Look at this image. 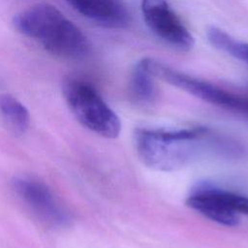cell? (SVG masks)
Masks as SVG:
<instances>
[{
    "instance_id": "8992f818",
    "label": "cell",
    "mask_w": 248,
    "mask_h": 248,
    "mask_svg": "<svg viewBox=\"0 0 248 248\" xmlns=\"http://www.w3.org/2000/svg\"><path fill=\"white\" fill-rule=\"evenodd\" d=\"M12 185L19 199L43 222L50 226H63L68 221L67 213L43 183L27 177H16Z\"/></svg>"
},
{
    "instance_id": "5b68a950",
    "label": "cell",
    "mask_w": 248,
    "mask_h": 248,
    "mask_svg": "<svg viewBox=\"0 0 248 248\" xmlns=\"http://www.w3.org/2000/svg\"><path fill=\"white\" fill-rule=\"evenodd\" d=\"M141 13L149 30L179 50H190L195 44L191 32L167 0H142Z\"/></svg>"
},
{
    "instance_id": "3957f363",
    "label": "cell",
    "mask_w": 248,
    "mask_h": 248,
    "mask_svg": "<svg viewBox=\"0 0 248 248\" xmlns=\"http://www.w3.org/2000/svg\"><path fill=\"white\" fill-rule=\"evenodd\" d=\"M63 95L69 108L81 125L107 139L119 136V117L91 84L79 79H70L64 83Z\"/></svg>"
},
{
    "instance_id": "8fae6325",
    "label": "cell",
    "mask_w": 248,
    "mask_h": 248,
    "mask_svg": "<svg viewBox=\"0 0 248 248\" xmlns=\"http://www.w3.org/2000/svg\"><path fill=\"white\" fill-rule=\"evenodd\" d=\"M130 88L133 97L141 104L151 103L156 95L153 76L144 66L142 60L139 61L132 73Z\"/></svg>"
},
{
    "instance_id": "9c48e42d",
    "label": "cell",
    "mask_w": 248,
    "mask_h": 248,
    "mask_svg": "<svg viewBox=\"0 0 248 248\" xmlns=\"http://www.w3.org/2000/svg\"><path fill=\"white\" fill-rule=\"evenodd\" d=\"M0 113L14 133H25L30 121L29 112L16 98L10 94L0 95Z\"/></svg>"
},
{
    "instance_id": "277c9868",
    "label": "cell",
    "mask_w": 248,
    "mask_h": 248,
    "mask_svg": "<svg viewBox=\"0 0 248 248\" xmlns=\"http://www.w3.org/2000/svg\"><path fill=\"white\" fill-rule=\"evenodd\" d=\"M153 77L212 105L248 116V99L229 92L205 80L178 72L153 58L141 59Z\"/></svg>"
},
{
    "instance_id": "7c38bea8",
    "label": "cell",
    "mask_w": 248,
    "mask_h": 248,
    "mask_svg": "<svg viewBox=\"0 0 248 248\" xmlns=\"http://www.w3.org/2000/svg\"><path fill=\"white\" fill-rule=\"evenodd\" d=\"M210 189L215 197L230 210L235 214H244L248 216V198L242 195L211 187Z\"/></svg>"
},
{
    "instance_id": "6da1fadb",
    "label": "cell",
    "mask_w": 248,
    "mask_h": 248,
    "mask_svg": "<svg viewBox=\"0 0 248 248\" xmlns=\"http://www.w3.org/2000/svg\"><path fill=\"white\" fill-rule=\"evenodd\" d=\"M135 145L140 161L160 171L180 170L207 155L237 151L230 140L204 127L170 131L137 129Z\"/></svg>"
},
{
    "instance_id": "52a82bcc",
    "label": "cell",
    "mask_w": 248,
    "mask_h": 248,
    "mask_svg": "<svg viewBox=\"0 0 248 248\" xmlns=\"http://www.w3.org/2000/svg\"><path fill=\"white\" fill-rule=\"evenodd\" d=\"M81 16L109 28H124L130 14L120 0H66Z\"/></svg>"
},
{
    "instance_id": "7a4b0ae2",
    "label": "cell",
    "mask_w": 248,
    "mask_h": 248,
    "mask_svg": "<svg viewBox=\"0 0 248 248\" xmlns=\"http://www.w3.org/2000/svg\"><path fill=\"white\" fill-rule=\"evenodd\" d=\"M13 24L22 35L39 43L49 53L66 59H80L90 45L82 31L56 7L35 4L14 16Z\"/></svg>"
},
{
    "instance_id": "30bf717a",
    "label": "cell",
    "mask_w": 248,
    "mask_h": 248,
    "mask_svg": "<svg viewBox=\"0 0 248 248\" xmlns=\"http://www.w3.org/2000/svg\"><path fill=\"white\" fill-rule=\"evenodd\" d=\"M206 36L210 45L215 48L248 64V43L235 39L216 26L209 27Z\"/></svg>"
},
{
    "instance_id": "ba28073f",
    "label": "cell",
    "mask_w": 248,
    "mask_h": 248,
    "mask_svg": "<svg viewBox=\"0 0 248 248\" xmlns=\"http://www.w3.org/2000/svg\"><path fill=\"white\" fill-rule=\"evenodd\" d=\"M186 204L207 219L220 225L233 227L238 224V215L226 207L212 193L210 186L202 185L186 200Z\"/></svg>"
}]
</instances>
